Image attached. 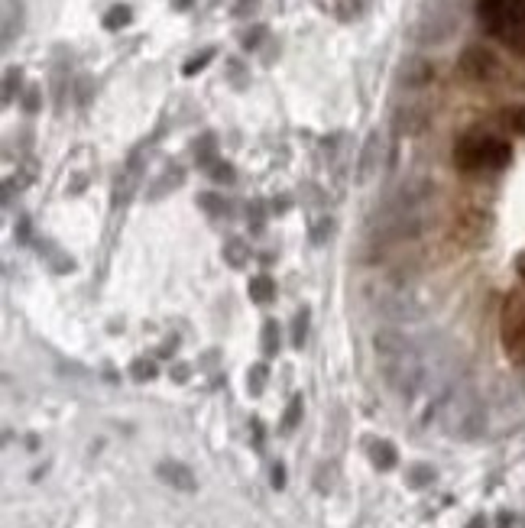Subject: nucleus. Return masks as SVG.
<instances>
[{"instance_id": "f257e3e1", "label": "nucleus", "mask_w": 525, "mask_h": 528, "mask_svg": "<svg viewBox=\"0 0 525 528\" xmlns=\"http://www.w3.org/2000/svg\"><path fill=\"white\" fill-rule=\"evenodd\" d=\"M373 350H376V363H380L386 386L402 399H412L416 389L422 386V357L412 337H406L396 327H386V331H376Z\"/></svg>"}, {"instance_id": "f03ea898", "label": "nucleus", "mask_w": 525, "mask_h": 528, "mask_svg": "<svg viewBox=\"0 0 525 528\" xmlns=\"http://www.w3.org/2000/svg\"><path fill=\"white\" fill-rule=\"evenodd\" d=\"M477 17L493 39L525 55V0H477Z\"/></svg>"}, {"instance_id": "7ed1b4c3", "label": "nucleus", "mask_w": 525, "mask_h": 528, "mask_svg": "<svg viewBox=\"0 0 525 528\" xmlns=\"http://www.w3.org/2000/svg\"><path fill=\"white\" fill-rule=\"evenodd\" d=\"M512 162V146L493 133H467L454 146V166L460 172H500Z\"/></svg>"}, {"instance_id": "20e7f679", "label": "nucleus", "mask_w": 525, "mask_h": 528, "mask_svg": "<svg viewBox=\"0 0 525 528\" xmlns=\"http://www.w3.org/2000/svg\"><path fill=\"white\" fill-rule=\"evenodd\" d=\"M500 341L512 363L525 367V292H512L503 302L500 315Z\"/></svg>"}, {"instance_id": "39448f33", "label": "nucleus", "mask_w": 525, "mask_h": 528, "mask_svg": "<svg viewBox=\"0 0 525 528\" xmlns=\"http://www.w3.org/2000/svg\"><path fill=\"white\" fill-rule=\"evenodd\" d=\"M156 473H159L162 483H169L178 493H195L198 489V480H195V473H192V467H185V463H178V461H162L159 467H156Z\"/></svg>"}, {"instance_id": "423d86ee", "label": "nucleus", "mask_w": 525, "mask_h": 528, "mask_svg": "<svg viewBox=\"0 0 525 528\" xmlns=\"http://www.w3.org/2000/svg\"><path fill=\"white\" fill-rule=\"evenodd\" d=\"M460 68H464L470 78H490L493 75V68H496V59H493L490 52H483V49H467L464 52V59H460Z\"/></svg>"}, {"instance_id": "0eeeda50", "label": "nucleus", "mask_w": 525, "mask_h": 528, "mask_svg": "<svg viewBox=\"0 0 525 528\" xmlns=\"http://www.w3.org/2000/svg\"><path fill=\"white\" fill-rule=\"evenodd\" d=\"M376 169H380V133L373 130V133L366 136L364 152H360V169H357V178H360V182H370Z\"/></svg>"}, {"instance_id": "6e6552de", "label": "nucleus", "mask_w": 525, "mask_h": 528, "mask_svg": "<svg viewBox=\"0 0 525 528\" xmlns=\"http://www.w3.org/2000/svg\"><path fill=\"white\" fill-rule=\"evenodd\" d=\"M246 292H250V298H253L256 305H270L272 298H276V282H272V276H253L250 279V285H246Z\"/></svg>"}, {"instance_id": "1a4fd4ad", "label": "nucleus", "mask_w": 525, "mask_h": 528, "mask_svg": "<svg viewBox=\"0 0 525 528\" xmlns=\"http://www.w3.org/2000/svg\"><path fill=\"white\" fill-rule=\"evenodd\" d=\"M370 457L380 470H392L399 463V451H396V444H390V441H376V444L370 447Z\"/></svg>"}, {"instance_id": "9d476101", "label": "nucleus", "mask_w": 525, "mask_h": 528, "mask_svg": "<svg viewBox=\"0 0 525 528\" xmlns=\"http://www.w3.org/2000/svg\"><path fill=\"white\" fill-rule=\"evenodd\" d=\"M224 260H227L234 269L246 266V260H250V250H246V244L240 240V237H230L227 244H224Z\"/></svg>"}, {"instance_id": "9b49d317", "label": "nucleus", "mask_w": 525, "mask_h": 528, "mask_svg": "<svg viewBox=\"0 0 525 528\" xmlns=\"http://www.w3.org/2000/svg\"><path fill=\"white\" fill-rule=\"evenodd\" d=\"M276 353H279V324H276V321H266V324H262V357L270 360Z\"/></svg>"}, {"instance_id": "f8f14e48", "label": "nucleus", "mask_w": 525, "mask_h": 528, "mask_svg": "<svg viewBox=\"0 0 525 528\" xmlns=\"http://www.w3.org/2000/svg\"><path fill=\"white\" fill-rule=\"evenodd\" d=\"M133 20V10L127 4H117V7L107 10V17H104V29H120V26H127Z\"/></svg>"}, {"instance_id": "ddd939ff", "label": "nucleus", "mask_w": 525, "mask_h": 528, "mask_svg": "<svg viewBox=\"0 0 525 528\" xmlns=\"http://www.w3.org/2000/svg\"><path fill=\"white\" fill-rule=\"evenodd\" d=\"M302 409H305V399H302V395H292L286 405V415H282V431H292V428L302 421Z\"/></svg>"}, {"instance_id": "4468645a", "label": "nucleus", "mask_w": 525, "mask_h": 528, "mask_svg": "<svg viewBox=\"0 0 525 528\" xmlns=\"http://www.w3.org/2000/svg\"><path fill=\"white\" fill-rule=\"evenodd\" d=\"M266 376H270V367H266V363H253L250 373H246V389L253 395H260L262 389H266Z\"/></svg>"}, {"instance_id": "2eb2a0df", "label": "nucleus", "mask_w": 525, "mask_h": 528, "mask_svg": "<svg viewBox=\"0 0 525 528\" xmlns=\"http://www.w3.org/2000/svg\"><path fill=\"white\" fill-rule=\"evenodd\" d=\"M408 487H416V489H422V487H428L434 480V470L432 467H425V463H416V467H408Z\"/></svg>"}, {"instance_id": "dca6fc26", "label": "nucleus", "mask_w": 525, "mask_h": 528, "mask_svg": "<svg viewBox=\"0 0 525 528\" xmlns=\"http://www.w3.org/2000/svg\"><path fill=\"white\" fill-rule=\"evenodd\" d=\"M39 256H49L52 266H55V272H68V269H75L72 256H59V253H55V246H49V244H39Z\"/></svg>"}, {"instance_id": "f3484780", "label": "nucleus", "mask_w": 525, "mask_h": 528, "mask_svg": "<svg viewBox=\"0 0 525 528\" xmlns=\"http://www.w3.org/2000/svg\"><path fill=\"white\" fill-rule=\"evenodd\" d=\"M130 376H133L136 383H149V379H156V363L153 360H133Z\"/></svg>"}, {"instance_id": "a211bd4d", "label": "nucleus", "mask_w": 525, "mask_h": 528, "mask_svg": "<svg viewBox=\"0 0 525 528\" xmlns=\"http://www.w3.org/2000/svg\"><path fill=\"white\" fill-rule=\"evenodd\" d=\"M214 59V49H204L201 55H195V59H188L185 65H182V75L185 78H192V75H198V72H201L204 65H208V62Z\"/></svg>"}, {"instance_id": "6ab92c4d", "label": "nucleus", "mask_w": 525, "mask_h": 528, "mask_svg": "<svg viewBox=\"0 0 525 528\" xmlns=\"http://www.w3.org/2000/svg\"><path fill=\"white\" fill-rule=\"evenodd\" d=\"M305 334H308V311H298L295 327H292V344L302 347V344H305Z\"/></svg>"}, {"instance_id": "aec40b11", "label": "nucleus", "mask_w": 525, "mask_h": 528, "mask_svg": "<svg viewBox=\"0 0 525 528\" xmlns=\"http://www.w3.org/2000/svg\"><path fill=\"white\" fill-rule=\"evenodd\" d=\"M195 152H198V162H201V166H214V136L211 133L204 136Z\"/></svg>"}, {"instance_id": "412c9836", "label": "nucleus", "mask_w": 525, "mask_h": 528, "mask_svg": "<svg viewBox=\"0 0 525 528\" xmlns=\"http://www.w3.org/2000/svg\"><path fill=\"white\" fill-rule=\"evenodd\" d=\"M211 178L214 182H234V166H230V162H214Z\"/></svg>"}, {"instance_id": "4be33fe9", "label": "nucleus", "mask_w": 525, "mask_h": 528, "mask_svg": "<svg viewBox=\"0 0 525 528\" xmlns=\"http://www.w3.org/2000/svg\"><path fill=\"white\" fill-rule=\"evenodd\" d=\"M20 81V72L17 68H7V78H4V104L13 101V84Z\"/></svg>"}, {"instance_id": "5701e85b", "label": "nucleus", "mask_w": 525, "mask_h": 528, "mask_svg": "<svg viewBox=\"0 0 525 528\" xmlns=\"http://www.w3.org/2000/svg\"><path fill=\"white\" fill-rule=\"evenodd\" d=\"M198 204H201L204 211H211V214H220V211H227V204L218 202V194H201V198H198Z\"/></svg>"}, {"instance_id": "b1692460", "label": "nucleus", "mask_w": 525, "mask_h": 528, "mask_svg": "<svg viewBox=\"0 0 525 528\" xmlns=\"http://www.w3.org/2000/svg\"><path fill=\"white\" fill-rule=\"evenodd\" d=\"M262 36H266V26H253V29L244 36V42H240V46H244V49H256Z\"/></svg>"}, {"instance_id": "393cba45", "label": "nucleus", "mask_w": 525, "mask_h": 528, "mask_svg": "<svg viewBox=\"0 0 525 528\" xmlns=\"http://www.w3.org/2000/svg\"><path fill=\"white\" fill-rule=\"evenodd\" d=\"M270 480H272V487L276 489H286V463H272Z\"/></svg>"}, {"instance_id": "a878e982", "label": "nucleus", "mask_w": 525, "mask_h": 528, "mask_svg": "<svg viewBox=\"0 0 525 528\" xmlns=\"http://www.w3.org/2000/svg\"><path fill=\"white\" fill-rule=\"evenodd\" d=\"M509 126H512L516 133H525V107L509 110Z\"/></svg>"}, {"instance_id": "bb28decb", "label": "nucleus", "mask_w": 525, "mask_h": 528, "mask_svg": "<svg viewBox=\"0 0 525 528\" xmlns=\"http://www.w3.org/2000/svg\"><path fill=\"white\" fill-rule=\"evenodd\" d=\"M23 107L29 110V114H33V110L39 107V91H36V88H29V91H26V101H23Z\"/></svg>"}, {"instance_id": "cd10ccee", "label": "nucleus", "mask_w": 525, "mask_h": 528, "mask_svg": "<svg viewBox=\"0 0 525 528\" xmlns=\"http://www.w3.org/2000/svg\"><path fill=\"white\" fill-rule=\"evenodd\" d=\"M250 211H253V230H262V204L253 202V204H250Z\"/></svg>"}, {"instance_id": "c85d7f7f", "label": "nucleus", "mask_w": 525, "mask_h": 528, "mask_svg": "<svg viewBox=\"0 0 525 528\" xmlns=\"http://www.w3.org/2000/svg\"><path fill=\"white\" fill-rule=\"evenodd\" d=\"M172 376H175V383H185V376H188V367H185V363H178V367L172 369Z\"/></svg>"}, {"instance_id": "c756f323", "label": "nucleus", "mask_w": 525, "mask_h": 528, "mask_svg": "<svg viewBox=\"0 0 525 528\" xmlns=\"http://www.w3.org/2000/svg\"><path fill=\"white\" fill-rule=\"evenodd\" d=\"M467 528H486V519H483V515H474V519L467 522Z\"/></svg>"}, {"instance_id": "7c9ffc66", "label": "nucleus", "mask_w": 525, "mask_h": 528, "mask_svg": "<svg viewBox=\"0 0 525 528\" xmlns=\"http://www.w3.org/2000/svg\"><path fill=\"white\" fill-rule=\"evenodd\" d=\"M500 528H512V515H509V512L500 515Z\"/></svg>"}, {"instance_id": "2f4dec72", "label": "nucleus", "mask_w": 525, "mask_h": 528, "mask_svg": "<svg viewBox=\"0 0 525 528\" xmlns=\"http://www.w3.org/2000/svg\"><path fill=\"white\" fill-rule=\"evenodd\" d=\"M192 4H195V0H175V7H178V10H188Z\"/></svg>"}, {"instance_id": "473e14b6", "label": "nucleus", "mask_w": 525, "mask_h": 528, "mask_svg": "<svg viewBox=\"0 0 525 528\" xmlns=\"http://www.w3.org/2000/svg\"><path fill=\"white\" fill-rule=\"evenodd\" d=\"M519 276H522V282H525V256H519Z\"/></svg>"}]
</instances>
